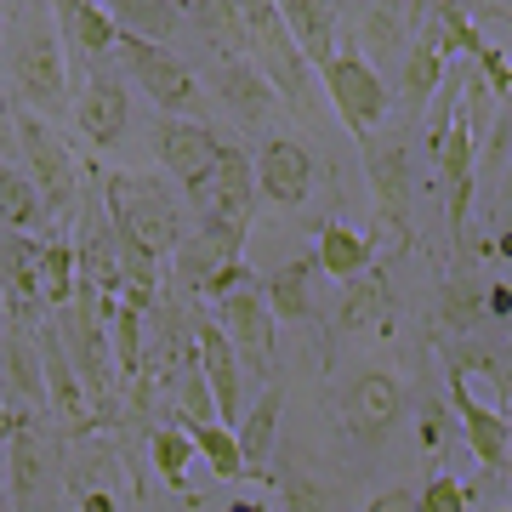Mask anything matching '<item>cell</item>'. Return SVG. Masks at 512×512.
Masks as SVG:
<instances>
[{
	"mask_svg": "<svg viewBox=\"0 0 512 512\" xmlns=\"http://www.w3.org/2000/svg\"><path fill=\"white\" fill-rule=\"evenodd\" d=\"M114 63L137 80L148 92L154 109H165V120H200L211 114V97H205L200 74L188 69L183 57L171 52V46H154V40H137V35H120L114 40Z\"/></svg>",
	"mask_w": 512,
	"mask_h": 512,
	"instance_id": "6da1fadb",
	"label": "cell"
},
{
	"mask_svg": "<svg viewBox=\"0 0 512 512\" xmlns=\"http://www.w3.org/2000/svg\"><path fill=\"white\" fill-rule=\"evenodd\" d=\"M109 217H114V239H126L131 251H143L148 262H165V256H177V245H183L177 205H171V194L160 183H148V177L114 171L109 177Z\"/></svg>",
	"mask_w": 512,
	"mask_h": 512,
	"instance_id": "7a4b0ae2",
	"label": "cell"
},
{
	"mask_svg": "<svg viewBox=\"0 0 512 512\" xmlns=\"http://www.w3.org/2000/svg\"><path fill=\"white\" fill-rule=\"evenodd\" d=\"M245 6V52H256V74L268 80V92H279L296 114H313L319 109V80H313L308 57L296 52V40L285 35L274 0H239Z\"/></svg>",
	"mask_w": 512,
	"mask_h": 512,
	"instance_id": "3957f363",
	"label": "cell"
},
{
	"mask_svg": "<svg viewBox=\"0 0 512 512\" xmlns=\"http://www.w3.org/2000/svg\"><path fill=\"white\" fill-rule=\"evenodd\" d=\"M12 80H18L29 114H40V120H52V114L69 109V57H63L57 23L46 12L29 18V29L12 46Z\"/></svg>",
	"mask_w": 512,
	"mask_h": 512,
	"instance_id": "277c9868",
	"label": "cell"
},
{
	"mask_svg": "<svg viewBox=\"0 0 512 512\" xmlns=\"http://www.w3.org/2000/svg\"><path fill=\"white\" fill-rule=\"evenodd\" d=\"M200 205H205V239H217L222 251H234L245 245V228L256 217V171H251V154L245 148H228L222 143L217 154V171L205 177L200 188Z\"/></svg>",
	"mask_w": 512,
	"mask_h": 512,
	"instance_id": "5b68a950",
	"label": "cell"
},
{
	"mask_svg": "<svg viewBox=\"0 0 512 512\" xmlns=\"http://www.w3.org/2000/svg\"><path fill=\"white\" fill-rule=\"evenodd\" d=\"M12 154L23 160L29 183L40 188L46 211H52V217H69L74 200H80V171H74V154L63 148V137H57L40 114L23 109L18 114V148H12Z\"/></svg>",
	"mask_w": 512,
	"mask_h": 512,
	"instance_id": "8992f818",
	"label": "cell"
},
{
	"mask_svg": "<svg viewBox=\"0 0 512 512\" xmlns=\"http://www.w3.org/2000/svg\"><path fill=\"white\" fill-rule=\"evenodd\" d=\"M319 80H325V97L336 103V120H342L353 137H370V131L387 120V109H393L382 74L370 69L353 46L348 52H330L325 63H319Z\"/></svg>",
	"mask_w": 512,
	"mask_h": 512,
	"instance_id": "52a82bcc",
	"label": "cell"
},
{
	"mask_svg": "<svg viewBox=\"0 0 512 512\" xmlns=\"http://www.w3.org/2000/svg\"><path fill=\"white\" fill-rule=\"evenodd\" d=\"M217 330L228 336V348H234L239 365H251V370L274 365V313L262 302V285L256 279H245V285L217 296Z\"/></svg>",
	"mask_w": 512,
	"mask_h": 512,
	"instance_id": "ba28073f",
	"label": "cell"
},
{
	"mask_svg": "<svg viewBox=\"0 0 512 512\" xmlns=\"http://www.w3.org/2000/svg\"><path fill=\"white\" fill-rule=\"evenodd\" d=\"M154 154H160V165L188 188V194H200L205 177L217 171L222 137L211 126H200V120H160V131H154Z\"/></svg>",
	"mask_w": 512,
	"mask_h": 512,
	"instance_id": "9c48e42d",
	"label": "cell"
},
{
	"mask_svg": "<svg viewBox=\"0 0 512 512\" xmlns=\"http://www.w3.org/2000/svg\"><path fill=\"white\" fill-rule=\"evenodd\" d=\"M194 365H200L205 387H211L217 427L234 433L239 416H245V365L234 359V348H228V336L217 325H194Z\"/></svg>",
	"mask_w": 512,
	"mask_h": 512,
	"instance_id": "30bf717a",
	"label": "cell"
},
{
	"mask_svg": "<svg viewBox=\"0 0 512 512\" xmlns=\"http://www.w3.org/2000/svg\"><path fill=\"white\" fill-rule=\"evenodd\" d=\"M256 171V200L268 205H302L313 194V154L296 137H268L262 154L251 160Z\"/></svg>",
	"mask_w": 512,
	"mask_h": 512,
	"instance_id": "8fae6325",
	"label": "cell"
},
{
	"mask_svg": "<svg viewBox=\"0 0 512 512\" xmlns=\"http://www.w3.org/2000/svg\"><path fill=\"white\" fill-rule=\"evenodd\" d=\"M69 103H74V120H80V131H86L97 148H114L120 137H126L131 103H126V80H120V74L92 69L86 80H80V92H74Z\"/></svg>",
	"mask_w": 512,
	"mask_h": 512,
	"instance_id": "7c38bea8",
	"label": "cell"
},
{
	"mask_svg": "<svg viewBox=\"0 0 512 512\" xmlns=\"http://www.w3.org/2000/svg\"><path fill=\"white\" fill-rule=\"evenodd\" d=\"M35 348H40V376H46V404H52V416L69 421V427H86V421H92V399H86V387H80L74 359L63 353V342H57L52 319L35 330Z\"/></svg>",
	"mask_w": 512,
	"mask_h": 512,
	"instance_id": "4fadbf2b",
	"label": "cell"
},
{
	"mask_svg": "<svg viewBox=\"0 0 512 512\" xmlns=\"http://www.w3.org/2000/svg\"><path fill=\"white\" fill-rule=\"evenodd\" d=\"M46 444L29 421H12V433H6V507L12 512H35V501L46 495Z\"/></svg>",
	"mask_w": 512,
	"mask_h": 512,
	"instance_id": "5bb4252c",
	"label": "cell"
},
{
	"mask_svg": "<svg viewBox=\"0 0 512 512\" xmlns=\"http://www.w3.org/2000/svg\"><path fill=\"white\" fill-rule=\"evenodd\" d=\"M450 399H456V416L461 427H467V444H473V456L490 467V473H507L512 461V427L501 410H490V404H478L473 393H467V382H456L450 376Z\"/></svg>",
	"mask_w": 512,
	"mask_h": 512,
	"instance_id": "9a60e30c",
	"label": "cell"
},
{
	"mask_svg": "<svg viewBox=\"0 0 512 512\" xmlns=\"http://www.w3.org/2000/svg\"><path fill=\"white\" fill-rule=\"evenodd\" d=\"M399 410H404V387H399V376H387V370H365V376L348 387V427L359 439H382L387 427L399 421Z\"/></svg>",
	"mask_w": 512,
	"mask_h": 512,
	"instance_id": "2e32d148",
	"label": "cell"
},
{
	"mask_svg": "<svg viewBox=\"0 0 512 512\" xmlns=\"http://www.w3.org/2000/svg\"><path fill=\"white\" fill-rule=\"evenodd\" d=\"M211 92H217V103H228L245 126H262L268 109H274L268 80H262L256 63H245V57H211Z\"/></svg>",
	"mask_w": 512,
	"mask_h": 512,
	"instance_id": "e0dca14e",
	"label": "cell"
},
{
	"mask_svg": "<svg viewBox=\"0 0 512 512\" xmlns=\"http://www.w3.org/2000/svg\"><path fill=\"white\" fill-rule=\"evenodd\" d=\"M274 12L296 40V52L308 57V69H319L336 52V0H274Z\"/></svg>",
	"mask_w": 512,
	"mask_h": 512,
	"instance_id": "ac0fdd59",
	"label": "cell"
},
{
	"mask_svg": "<svg viewBox=\"0 0 512 512\" xmlns=\"http://www.w3.org/2000/svg\"><path fill=\"white\" fill-rule=\"evenodd\" d=\"M279 410H285V387L279 382H268L262 387V399L239 416V427H234V444H239V467L251 478H262V467L274 461V433H279Z\"/></svg>",
	"mask_w": 512,
	"mask_h": 512,
	"instance_id": "d6986e66",
	"label": "cell"
},
{
	"mask_svg": "<svg viewBox=\"0 0 512 512\" xmlns=\"http://www.w3.org/2000/svg\"><path fill=\"white\" fill-rule=\"evenodd\" d=\"M365 177L376 188L382 217L404 211V200H410V148H404V137H376L370 131L365 137Z\"/></svg>",
	"mask_w": 512,
	"mask_h": 512,
	"instance_id": "ffe728a7",
	"label": "cell"
},
{
	"mask_svg": "<svg viewBox=\"0 0 512 512\" xmlns=\"http://www.w3.org/2000/svg\"><path fill=\"white\" fill-rule=\"evenodd\" d=\"M52 18L63 23L69 46L86 57V63H103V57L114 52V40H120V29L109 23V12H103L97 0H52Z\"/></svg>",
	"mask_w": 512,
	"mask_h": 512,
	"instance_id": "44dd1931",
	"label": "cell"
},
{
	"mask_svg": "<svg viewBox=\"0 0 512 512\" xmlns=\"http://www.w3.org/2000/svg\"><path fill=\"white\" fill-rule=\"evenodd\" d=\"M97 6L109 12V23L120 35L154 40V46H165V40L177 35V23H183V6L177 0H97Z\"/></svg>",
	"mask_w": 512,
	"mask_h": 512,
	"instance_id": "7402d4cb",
	"label": "cell"
},
{
	"mask_svg": "<svg viewBox=\"0 0 512 512\" xmlns=\"http://www.w3.org/2000/svg\"><path fill=\"white\" fill-rule=\"evenodd\" d=\"M0 222L12 228V234H40L46 222H52V211H46V200H40V188L29 183V171L12 160H0Z\"/></svg>",
	"mask_w": 512,
	"mask_h": 512,
	"instance_id": "603a6c76",
	"label": "cell"
},
{
	"mask_svg": "<svg viewBox=\"0 0 512 512\" xmlns=\"http://www.w3.org/2000/svg\"><path fill=\"white\" fill-rule=\"evenodd\" d=\"M393 325V285L382 268H365L348 279V302H342V330H387Z\"/></svg>",
	"mask_w": 512,
	"mask_h": 512,
	"instance_id": "cb8c5ba5",
	"label": "cell"
},
{
	"mask_svg": "<svg viewBox=\"0 0 512 512\" xmlns=\"http://www.w3.org/2000/svg\"><path fill=\"white\" fill-rule=\"evenodd\" d=\"M183 12L217 46V57H245V6L239 0H183Z\"/></svg>",
	"mask_w": 512,
	"mask_h": 512,
	"instance_id": "d4e9b609",
	"label": "cell"
},
{
	"mask_svg": "<svg viewBox=\"0 0 512 512\" xmlns=\"http://www.w3.org/2000/svg\"><path fill=\"white\" fill-rule=\"evenodd\" d=\"M0 353H6V387H12L23 404L46 410V376H40V348H35V336H29V330H12V325H6V342H0Z\"/></svg>",
	"mask_w": 512,
	"mask_h": 512,
	"instance_id": "484cf974",
	"label": "cell"
},
{
	"mask_svg": "<svg viewBox=\"0 0 512 512\" xmlns=\"http://www.w3.org/2000/svg\"><path fill=\"white\" fill-rule=\"evenodd\" d=\"M313 268H325L330 279H359L370 268V234H359V228H348V222H330L325 234H319Z\"/></svg>",
	"mask_w": 512,
	"mask_h": 512,
	"instance_id": "4316f807",
	"label": "cell"
},
{
	"mask_svg": "<svg viewBox=\"0 0 512 512\" xmlns=\"http://www.w3.org/2000/svg\"><path fill=\"white\" fill-rule=\"evenodd\" d=\"M74 291H80V274H74V245L63 234L40 239V302L46 308H69Z\"/></svg>",
	"mask_w": 512,
	"mask_h": 512,
	"instance_id": "83f0119b",
	"label": "cell"
},
{
	"mask_svg": "<svg viewBox=\"0 0 512 512\" xmlns=\"http://www.w3.org/2000/svg\"><path fill=\"white\" fill-rule=\"evenodd\" d=\"M262 302L274 319H308L313 313V262H285L268 285H262Z\"/></svg>",
	"mask_w": 512,
	"mask_h": 512,
	"instance_id": "f1b7e54d",
	"label": "cell"
},
{
	"mask_svg": "<svg viewBox=\"0 0 512 512\" xmlns=\"http://www.w3.org/2000/svg\"><path fill=\"white\" fill-rule=\"evenodd\" d=\"M439 80H444V52L439 40H421L416 52L404 57V109L421 114L433 97H439Z\"/></svg>",
	"mask_w": 512,
	"mask_h": 512,
	"instance_id": "f546056e",
	"label": "cell"
},
{
	"mask_svg": "<svg viewBox=\"0 0 512 512\" xmlns=\"http://www.w3.org/2000/svg\"><path fill=\"white\" fill-rule=\"evenodd\" d=\"M484 319H490V285L456 274L444 285V325L461 330V336H473V330H484Z\"/></svg>",
	"mask_w": 512,
	"mask_h": 512,
	"instance_id": "4dcf8cb0",
	"label": "cell"
},
{
	"mask_svg": "<svg viewBox=\"0 0 512 512\" xmlns=\"http://www.w3.org/2000/svg\"><path fill=\"white\" fill-rule=\"evenodd\" d=\"M450 376H456V382H473V376H484V382L495 387V410L507 416V359H501V353L473 348V342H467V348L450 353Z\"/></svg>",
	"mask_w": 512,
	"mask_h": 512,
	"instance_id": "1f68e13d",
	"label": "cell"
},
{
	"mask_svg": "<svg viewBox=\"0 0 512 512\" xmlns=\"http://www.w3.org/2000/svg\"><path fill=\"white\" fill-rule=\"evenodd\" d=\"M183 433H188V444H194V450L217 467V478H245V467H239V444H234V433H228V427L205 421V427H183Z\"/></svg>",
	"mask_w": 512,
	"mask_h": 512,
	"instance_id": "d6a6232c",
	"label": "cell"
},
{
	"mask_svg": "<svg viewBox=\"0 0 512 512\" xmlns=\"http://www.w3.org/2000/svg\"><path fill=\"white\" fill-rule=\"evenodd\" d=\"M148 450H154V467H160L165 484H183V467L194 461V444H188V433L177 427V421H171V427H160Z\"/></svg>",
	"mask_w": 512,
	"mask_h": 512,
	"instance_id": "836d02e7",
	"label": "cell"
},
{
	"mask_svg": "<svg viewBox=\"0 0 512 512\" xmlns=\"http://www.w3.org/2000/svg\"><path fill=\"white\" fill-rule=\"evenodd\" d=\"M365 40L376 46V52H399V40H404V0H370Z\"/></svg>",
	"mask_w": 512,
	"mask_h": 512,
	"instance_id": "e575fe53",
	"label": "cell"
},
{
	"mask_svg": "<svg viewBox=\"0 0 512 512\" xmlns=\"http://www.w3.org/2000/svg\"><path fill=\"white\" fill-rule=\"evenodd\" d=\"M285 512H330V495L302 473H285Z\"/></svg>",
	"mask_w": 512,
	"mask_h": 512,
	"instance_id": "d590c367",
	"label": "cell"
},
{
	"mask_svg": "<svg viewBox=\"0 0 512 512\" xmlns=\"http://www.w3.org/2000/svg\"><path fill=\"white\" fill-rule=\"evenodd\" d=\"M416 512H467V490L450 484V478H433V484L416 495Z\"/></svg>",
	"mask_w": 512,
	"mask_h": 512,
	"instance_id": "8d00e7d4",
	"label": "cell"
},
{
	"mask_svg": "<svg viewBox=\"0 0 512 512\" xmlns=\"http://www.w3.org/2000/svg\"><path fill=\"white\" fill-rule=\"evenodd\" d=\"M478 63H484V80H490V86H495V97H507V92H512L507 52H490V46H484V52H478Z\"/></svg>",
	"mask_w": 512,
	"mask_h": 512,
	"instance_id": "74e56055",
	"label": "cell"
},
{
	"mask_svg": "<svg viewBox=\"0 0 512 512\" xmlns=\"http://www.w3.org/2000/svg\"><path fill=\"white\" fill-rule=\"evenodd\" d=\"M18 148V109L6 103V92H0V160Z\"/></svg>",
	"mask_w": 512,
	"mask_h": 512,
	"instance_id": "f35d334b",
	"label": "cell"
},
{
	"mask_svg": "<svg viewBox=\"0 0 512 512\" xmlns=\"http://www.w3.org/2000/svg\"><path fill=\"white\" fill-rule=\"evenodd\" d=\"M365 512H416V495H410V490H382Z\"/></svg>",
	"mask_w": 512,
	"mask_h": 512,
	"instance_id": "ab89813d",
	"label": "cell"
},
{
	"mask_svg": "<svg viewBox=\"0 0 512 512\" xmlns=\"http://www.w3.org/2000/svg\"><path fill=\"white\" fill-rule=\"evenodd\" d=\"M80 512H114V495L109 490H86L80 495Z\"/></svg>",
	"mask_w": 512,
	"mask_h": 512,
	"instance_id": "60d3db41",
	"label": "cell"
},
{
	"mask_svg": "<svg viewBox=\"0 0 512 512\" xmlns=\"http://www.w3.org/2000/svg\"><path fill=\"white\" fill-rule=\"evenodd\" d=\"M0 512H6V444H0Z\"/></svg>",
	"mask_w": 512,
	"mask_h": 512,
	"instance_id": "b9f144b4",
	"label": "cell"
},
{
	"mask_svg": "<svg viewBox=\"0 0 512 512\" xmlns=\"http://www.w3.org/2000/svg\"><path fill=\"white\" fill-rule=\"evenodd\" d=\"M228 512H262V507H256V501H234Z\"/></svg>",
	"mask_w": 512,
	"mask_h": 512,
	"instance_id": "7bdbcfd3",
	"label": "cell"
},
{
	"mask_svg": "<svg viewBox=\"0 0 512 512\" xmlns=\"http://www.w3.org/2000/svg\"><path fill=\"white\" fill-rule=\"evenodd\" d=\"M0 35H6V0H0Z\"/></svg>",
	"mask_w": 512,
	"mask_h": 512,
	"instance_id": "ee69618b",
	"label": "cell"
},
{
	"mask_svg": "<svg viewBox=\"0 0 512 512\" xmlns=\"http://www.w3.org/2000/svg\"><path fill=\"white\" fill-rule=\"evenodd\" d=\"M0 313H6V302H0Z\"/></svg>",
	"mask_w": 512,
	"mask_h": 512,
	"instance_id": "f6af8a7d",
	"label": "cell"
},
{
	"mask_svg": "<svg viewBox=\"0 0 512 512\" xmlns=\"http://www.w3.org/2000/svg\"><path fill=\"white\" fill-rule=\"evenodd\" d=\"M495 512H507V507H495Z\"/></svg>",
	"mask_w": 512,
	"mask_h": 512,
	"instance_id": "bcb514c9",
	"label": "cell"
},
{
	"mask_svg": "<svg viewBox=\"0 0 512 512\" xmlns=\"http://www.w3.org/2000/svg\"><path fill=\"white\" fill-rule=\"evenodd\" d=\"M177 6H183V0H177Z\"/></svg>",
	"mask_w": 512,
	"mask_h": 512,
	"instance_id": "7dc6e473",
	"label": "cell"
}]
</instances>
